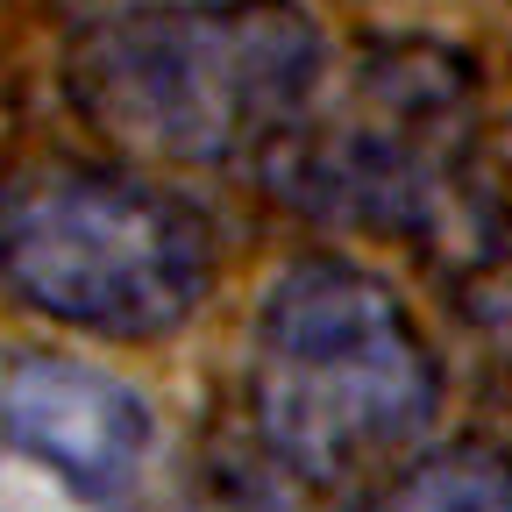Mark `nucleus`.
<instances>
[{"label":"nucleus","mask_w":512,"mask_h":512,"mask_svg":"<svg viewBox=\"0 0 512 512\" xmlns=\"http://www.w3.org/2000/svg\"><path fill=\"white\" fill-rule=\"evenodd\" d=\"M328 79V36L299 0H192L93 22L64 50V93L121 157L242 164Z\"/></svg>","instance_id":"f257e3e1"},{"label":"nucleus","mask_w":512,"mask_h":512,"mask_svg":"<svg viewBox=\"0 0 512 512\" xmlns=\"http://www.w3.org/2000/svg\"><path fill=\"white\" fill-rule=\"evenodd\" d=\"M242 399L256 456L299 491H335L420 441L441 406V363L377 271L306 256L256 306Z\"/></svg>","instance_id":"f03ea898"},{"label":"nucleus","mask_w":512,"mask_h":512,"mask_svg":"<svg viewBox=\"0 0 512 512\" xmlns=\"http://www.w3.org/2000/svg\"><path fill=\"white\" fill-rule=\"evenodd\" d=\"M0 292L100 342H157L214 292V228L136 171L36 164L0 185Z\"/></svg>","instance_id":"7ed1b4c3"},{"label":"nucleus","mask_w":512,"mask_h":512,"mask_svg":"<svg viewBox=\"0 0 512 512\" xmlns=\"http://www.w3.org/2000/svg\"><path fill=\"white\" fill-rule=\"evenodd\" d=\"M477 79L441 43H384L264 150L278 200L370 235H441L470 207Z\"/></svg>","instance_id":"20e7f679"},{"label":"nucleus","mask_w":512,"mask_h":512,"mask_svg":"<svg viewBox=\"0 0 512 512\" xmlns=\"http://www.w3.org/2000/svg\"><path fill=\"white\" fill-rule=\"evenodd\" d=\"M0 441L50 470L79 505L128 512L157 448V420L128 377L36 349L0 370Z\"/></svg>","instance_id":"39448f33"},{"label":"nucleus","mask_w":512,"mask_h":512,"mask_svg":"<svg viewBox=\"0 0 512 512\" xmlns=\"http://www.w3.org/2000/svg\"><path fill=\"white\" fill-rule=\"evenodd\" d=\"M349 512H512V456L491 441H448L377 477Z\"/></svg>","instance_id":"423d86ee"},{"label":"nucleus","mask_w":512,"mask_h":512,"mask_svg":"<svg viewBox=\"0 0 512 512\" xmlns=\"http://www.w3.org/2000/svg\"><path fill=\"white\" fill-rule=\"evenodd\" d=\"M292 491H299V484L249 448V463H228L192 512H292Z\"/></svg>","instance_id":"0eeeda50"}]
</instances>
